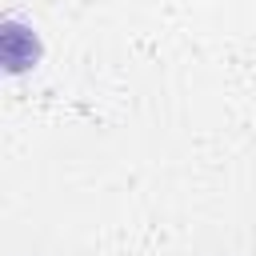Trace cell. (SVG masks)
I'll return each mask as SVG.
<instances>
[{
    "instance_id": "cell-1",
    "label": "cell",
    "mask_w": 256,
    "mask_h": 256,
    "mask_svg": "<svg viewBox=\"0 0 256 256\" xmlns=\"http://www.w3.org/2000/svg\"><path fill=\"white\" fill-rule=\"evenodd\" d=\"M32 60H36V40L16 24L0 28V64L4 68H28Z\"/></svg>"
}]
</instances>
